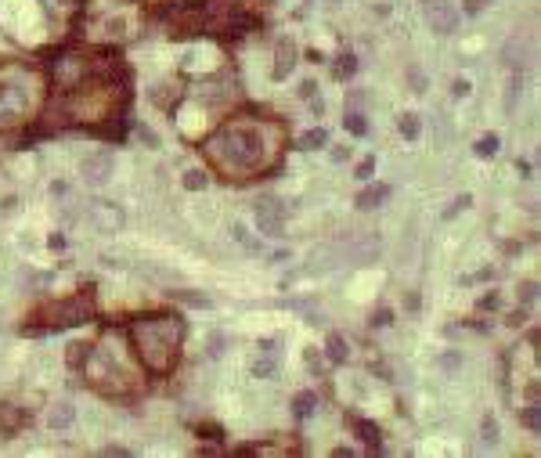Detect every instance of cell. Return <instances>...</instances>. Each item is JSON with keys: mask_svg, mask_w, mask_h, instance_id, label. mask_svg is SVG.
<instances>
[{"mask_svg": "<svg viewBox=\"0 0 541 458\" xmlns=\"http://www.w3.org/2000/svg\"><path fill=\"white\" fill-rule=\"evenodd\" d=\"M357 72V58L354 54H340V66H336V80H350Z\"/></svg>", "mask_w": 541, "mask_h": 458, "instance_id": "obj_19", "label": "cell"}, {"mask_svg": "<svg viewBox=\"0 0 541 458\" xmlns=\"http://www.w3.org/2000/svg\"><path fill=\"white\" fill-rule=\"evenodd\" d=\"M451 94H455V98H466V94H469V83H466V80H455Z\"/></svg>", "mask_w": 541, "mask_h": 458, "instance_id": "obj_30", "label": "cell"}, {"mask_svg": "<svg viewBox=\"0 0 541 458\" xmlns=\"http://www.w3.org/2000/svg\"><path fill=\"white\" fill-rule=\"evenodd\" d=\"M275 61H278V66H275V80H285V76L293 72V66H296V43L293 40H282Z\"/></svg>", "mask_w": 541, "mask_h": 458, "instance_id": "obj_10", "label": "cell"}, {"mask_svg": "<svg viewBox=\"0 0 541 458\" xmlns=\"http://www.w3.org/2000/svg\"><path fill=\"white\" fill-rule=\"evenodd\" d=\"M90 220H94V224H101L105 231H116V228L123 224V213H116L112 206H108V202H101V206H94V210H90Z\"/></svg>", "mask_w": 541, "mask_h": 458, "instance_id": "obj_11", "label": "cell"}, {"mask_svg": "<svg viewBox=\"0 0 541 458\" xmlns=\"http://www.w3.org/2000/svg\"><path fill=\"white\" fill-rule=\"evenodd\" d=\"M257 228H260L264 235H282V228H285V210H282L278 199H260V202H257Z\"/></svg>", "mask_w": 541, "mask_h": 458, "instance_id": "obj_4", "label": "cell"}, {"mask_svg": "<svg viewBox=\"0 0 541 458\" xmlns=\"http://www.w3.org/2000/svg\"><path fill=\"white\" fill-rule=\"evenodd\" d=\"M210 155L228 170H257L264 163V134L249 126H224L210 141Z\"/></svg>", "mask_w": 541, "mask_h": 458, "instance_id": "obj_2", "label": "cell"}, {"mask_svg": "<svg viewBox=\"0 0 541 458\" xmlns=\"http://www.w3.org/2000/svg\"><path fill=\"white\" fill-rule=\"evenodd\" d=\"M314 404H317L314 393H299V397H296V415H299V419H307V415L314 412Z\"/></svg>", "mask_w": 541, "mask_h": 458, "instance_id": "obj_22", "label": "cell"}, {"mask_svg": "<svg viewBox=\"0 0 541 458\" xmlns=\"http://www.w3.org/2000/svg\"><path fill=\"white\" fill-rule=\"evenodd\" d=\"M134 339L141 346V357L148 361V368L166 372L184 339V321L181 318H152V321L145 318L134 325Z\"/></svg>", "mask_w": 541, "mask_h": 458, "instance_id": "obj_1", "label": "cell"}, {"mask_svg": "<svg viewBox=\"0 0 541 458\" xmlns=\"http://www.w3.org/2000/svg\"><path fill=\"white\" fill-rule=\"evenodd\" d=\"M520 87H523V76H520V72H513V80H509V94H505V112H516Z\"/></svg>", "mask_w": 541, "mask_h": 458, "instance_id": "obj_17", "label": "cell"}, {"mask_svg": "<svg viewBox=\"0 0 541 458\" xmlns=\"http://www.w3.org/2000/svg\"><path fill=\"white\" fill-rule=\"evenodd\" d=\"M346 130L354 134V137H364V134H368V123H364V116L357 112V108H350V105H346Z\"/></svg>", "mask_w": 541, "mask_h": 458, "instance_id": "obj_15", "label": "cell"}, {"mask_svg": "<svg viewBox=\"0 0 541 458\" xmlns=\"http://www.w3.org/2000/svg\"><path fill=\"white\" fill-rule=\"evenodd\" d=\"M372 325L386 328V325H390V310H386V307H383V310H375V321H372Z\"/></svg>", "mask_w": 541, "mask_h": 458, "instance_id": "obj_29", "label": "cell"}, {"mask_svg": "<svg viewBox=\"0 0 541 458\" xmlns=\"http://www.w3.org/2000/svg\"><path fill=\"white\" fill-rule=\"evenodd\" d=\"M426 19L433 26V33H440V37H451L458 29V11L448 0H426Z\"/></svg>", "mask_w": 541, "mask_h": 458, "instance_id": "obj_3", "label": "cell"}, {"mask_svg": "<svg viewBox=\"0 0 541 458\" xmlns=\"http://www.w3.org/2000/svg\"><path fill=\"white\" fill-rule=\"evenodd\" d=\"M386 199H390V188L386 184H372V188H364V192L357 195V206L361 210H375V206H383Z\"/></svg>", "mask_w": 541, "mask_h": 458, "instance_id": "obj_12", "label": "cell"}, {"mask_svg": "<svg viewBox=\"0 0 541 458\" xmlns=\"http://www.w3.org/2000/svg\"><path fill=\"white\" fill-rule=\"evenodd\" d=\"M462 206H469V195H458V199L451 202V210H448V213H444V217H455V213H458V210H462Z\"/></svg>", "mask_w": 541, "mask_h": 458, "instance_id": "obj_28", "label": "cell"}, {"mask_svg": "<svg viewBox=\"0 0 541 458\" xmlns=\"http://www.w3.org/2000/svg\"><path fill=\"white\" fill-rule=\"evenodd\" d=\"M328 357L336 361V365H343V361H346V339L343 336H328Z\"/></svg>", "mask_w": 541, "mask_h": 458, "instance_id": "obj_20", "label": "cell"}, {"mask_svg": "<svg viewBox=\"0 0 541 458\" xmlns=\"http://www.w3.org/2000/svg\"><path fill=\"white\" fill-rule=\"evenodd\" d=\"M534 296H538V286H534V281H527V286L520 289V303H534Z\"/></svg>", "mask_w": 541, "mask_h": 458, "instance_id": "obj_25", "label": "cell"}, {"mask_svg": "<svg viewBox=\"0 0 541 458\" xmlns=\"http://www.w3.org/2000/svg\"><path fill=\"white\" fill-rule=\"evenodd\" d=\"M354 426H357V433H361V440H364L368 448H379V444H383V440H379V430H375L372 422H361V419H357Z\"/></svg>", "mask_w": 541, "mask_h": 458, "instance_id": "obj_18", "label": "cell"}, {"mask_svg": "<svg viewBox=\"0 0 541 458\" xmlns=\"http://www.w3.org/2000/svg\"><path fill=\"white\" fill-rule=\"evenodd\" d=\"M498 148H502V141H498L495 134H487V137L476 141V155H480V159H495Z\"/></svg>", "mask_w": 541, "mask_h": 458, "instance_id": "obj_16", "label": "cell"}, {"mask_svg": "<svg viewBox=\"0 0 541 458\" xmlns=\"http://www.w3.org/2000/svg\"><path fill=\"white\" fill-rule=\"evenodd\" d=\"M534 58V51H531V43L523 40V37H513V40H505V47H502V61L513 72H520V69H527V61Z\"/></svg>", "mask_w": 541, "mask_h": 458, "instance_id": "obj_8", "label": "cell"}, {"mask_svg": "<svg viewBox=\"0 0 541 458\" xmlns=\"http://www.w3.org/2000/svg\"><path fill=\"white\" fill-rule=\"evenodd\" d=\"M484 4H487V0H466V11H469V14H480Z\"/></svg>", "mask_w": 541, "mask_h": 458, "instance_id": "obj_31", "label": "cell"}, {"mask_svg": "<svg viewBox=\"0 0 541 458\" xmlns=\"http://www.w3.org/2000/svg\"><path fill=\"white\" fill-rule=\"evenodd\" d=\"M72 419H76V408L69 401H58V404H51V412H47V426H51V430H69Z\"/></svg>", "mask_w": 541, "mask_h": 458, "instance_id": "obj_9", "label": "cell"}, {"mask_svg": "<svg viewBox=\"0 0 541 458\" xmlns=\"http://www.w3.org/2000/svg\"><path fill=\"white\" fill-rule=\"evenodd\" d=\"M112 170H116L112 152H90L83 159V181L87 184H105L108 177H112Z\"/></svg>", "mask_w": 541, "mask_h": 458, "instance_id": "obj_5", "label": "cell"}, {"mask_svg": "<svg viewBox=\"0 0 541 458\" xmlns=\"http://www.w3.org/2000/svg\"><path fill=\"white\" fill-rule=\"evenodd\" d=\"M491 307H498V296H484L480 299V310H491Z\"/></svg>", "mask_w": 541, "mask_h": 458, "instance_id": "obj_32", "label": "cell"}, {"mask_svg": "<svg viewBox=\"0 0 541 458\" xmlns=\"http://www.w3.org/2000/svg\"><path fill=\"white\" fill-rule=\"evenodd\" d=\"M480 440H484V448H491V444H498V422L495 419H484V426H480Z\"/></svg>", "mask_w": 541, "mask_h": 458, "instance_id": "obj_21", "label": "cell"}, {"mask_svg": "<svg viewBox=\"0 0 541 458\" xmlns=\"http://www.w3.org/2000/svg\"><path fill=\"white\" fill-rule=\"evenodd\" d=\"M397 130H401V137L415 141V137H419V130H422V126H419V116H415V112H404L401 119H397Z\"/></svg>", "mask_w": 541, "mask_h": 458, "instance_id": "obj_14", "label": "cell"}, {"mask_svg": "<svg viewBox=\"0 0 541 458\" xmlns=\"http://www.w3.org/2000/svg\"><path fill=\"white\" fill-rule=\"evenodd\" d=\"M520 419H523V426H527V430H538V426H541V412H538V404H531Z\"/></svg>", "mask_w": 541, "mask_h": 458, "instance_id": "obj_24", "label": "cell"}, {"mask_svg": "<svg viewBox=\"0 0 541 458\" xmlns=\"http://www.w3.org/2000/svg\"><path fill=\"white\" fill-rule=\"evenodd\" d=\"M26 98H29V94H26L22 83H11V80H4V76H0V119L22 112V108H26Z\"/></svg>", "mask_w": 541, "mask_h": 458, "instance_id": "obj_7", "label": "cell"}, {"mask_svg": "<svg viewBox=\"0 0 541 458\" xmlns=\"http://www.w3.org/2000/svg\"><path fill=\"white\" fill-rule=\"evenodd\" d=\"M278 365H282V343L278 339L260 343V354H257V361H253V375H257V379H270V375L278 372Z\"/></svg>", "mask_w": 541, "mask_h": 458, "instance_id": "obj_6", "label": "cell"}, {"mask_svg": "<svg viewBox=\"0 0 541 458\" xmlns=\"http://www.w3.org/2000/svg\"><path fill=\"white\" fill-rule=\"evenodd\" d=\"M408 76H411V83H415V94H426V80H422V72H419V69H411Z\"/></svg>", "mask_w": 541, "mask_h": 458, "instance_id": "obj_27", "label": "cell"}, {"mask_svg": "<svg viewBox=\"0 0 541 458\" xmlns=\"http://www.w3.org/2000/svg\"><path fill=\"white\" fill-rule=\"evenodd\" d=\"M206 184H210V177H206L202 170H192V173H184V188H192V192H202Z\"/></svg>", "mask_w": 541, "mask_h": 458, "instance_id": "obj_23", "label": "cell"}, {"mask_svg": "<svg viewBox=\"0 0 541 458\" xmlns=\"http://www.w3.org/2000/svg\"><path fill=\"white\" fill-rule=\"evenodd\" d=\"M325 145H328V130H325V126H314V130L304 134V141H299V148H307V152L325 148Z\"/></svg>", "mask_w": 541, "mask_h": 458, "instance_id": "obj_13", "label": "cell"}, {"mask_svg": "<svg viewBox=\"0 0 541 458\" xmlns=\"http://www.w3.org/2000/svg\"><path fill=\"white\" fill-rule=\"evenodd\" d=\"M372 173H375V163H372V159H364V163L357 166V177H361V181H368Z\"/></svg>", "mask_w": 541, "mask_h": 458, "instance_id": "obj_26", "label": "cell"}, {"mask_svg": "<svg viewBox=\"0 0 541 458\" xmlns=\"http://www.w3.org/2000/svg\"><path fill=\"white\" fill-rule=\"evenodd\" d=\"M314 90H317V87H314V83L307 80V83H304V90H299V94H304V98H314Z\"/></svg>", "mask_w": 541, "mask_h": 458, "instance_id": "obj_33", "label": "cell"}]
</instances>
